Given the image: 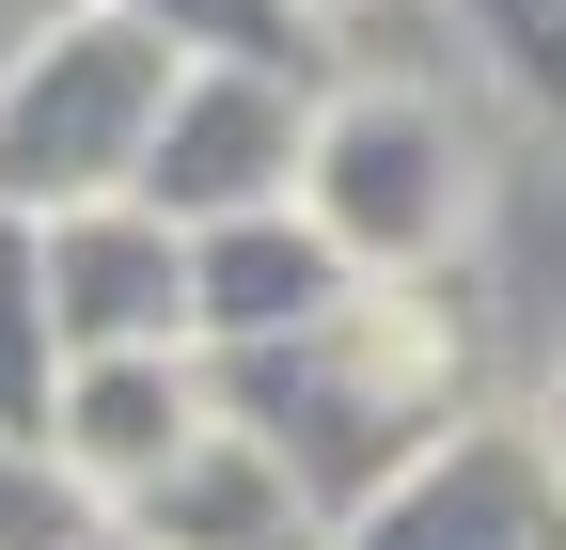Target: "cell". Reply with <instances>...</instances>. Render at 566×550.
I'll list each match as a JSON object with an SVG mask.
<instances>
[{"mask_svg":"<svg viewBox=\"0 0 566 550\" xmlns=\"http://www.w3.org/2000/svg\"><path fill=\"white\" fill-rule=\"evenodd\" d=\"M221 378V425H252L300 504L346 535L378 488H409L472 409H488V299L457 284H363L346 315H315L300 347H252V362H205Z\"/></svg>","mask_w":566,"mask_h":550,"instance_id":"6da1fadb","label":"cell"},{"mask_svg":"<svg viewBox=\"0 0 566 550\" xmlns=\"http://www.w3.org/2000/svg\"><path fill=\"white\" fill-rule=\"evenodd\" d=\"M300 221L363 267V284H457L488 236V142L441 80H394V63H346L315 95V173Z\"/></svg>","mask_w":566,"mask_h":550,"instance_id":"7a4b0ae2","label":"cell"},{"mask_svg":"<svg viewBox=\"0 0 566 550\" xmlns=\"http://www.w3.org/2000/svg\"><path fill=\"white\" fill-rule=\"evenodd\" d=\"M174 80L189 63L142 32V17H63L17 80H0V221H80V204H126L142 158L174 126Z\"/></svg>","mask_w":566,"mask_h":550,"instance_id":"3957f363","label":"cell"},{"mask_svg":"<svg viewBox=\"0 0 566 550\" xmlns=\"http://www.w3.org/2000/svg\"><path fill=\"white\" fill-rule=\"evenodd\" d=\"M315 95H331V80L189 63V80H174V126H158V158H142V204H158V221H189V236L300 204V173H315Z\"/></svg>","mask_w":566,"mask_h":550,"instance_id":"277c9868","label":"cell"},{"mask_svg":"<svg viewBox=\"0 0 566 550\" xmlns=\"http://www.w3.org/2000/svg\"><path fill=\"white\" fill-rule=\"evenodd\" d=\"M331 550H566V472L535 441V409H472V425L424 456L409 488H378Z\"/></svg>","mask_w":566,"mask_h":550,"instance_id":"5b68a950","label":"cell"},{"mask_svg":"<svg viewBox=\"0 0 566 550\" xmlns=\"http://www.w3.org/2000/svg\"><path fill=\"white\" fill-rule=\"evenodd\" d=\"M48 236V315H63V362H126V347H189V221L158 204H80V221H32Z\"/></svg>","mask_w":566,"mask_h":550,"instance_id":"8992f818","label":"cell"},{"mask_svg":"<svg viewBox=\"0 0 566 550\" xmlns=\"http://www.w3.org/2000/svg\"><path fill=\"white\" fill-rule=\"evenodd\" d=\"M221 425V378H205V347H126V362H63V409H48V456L80 472V488L126 519L158 472Z\"/></svg>","mask_w":566,"mask_h":550,"instance_id":"52a82bcc","label":"cell"},{"mask_svg":"<svg viewBox=\"0 0 566 550\" xmlns=\"http://www.w3.org/2000/svg\"><path fill=\"white\" fill-rule=\"evenodd\" d=\"M363 299V267H346L300 204H268V221H221V236H189V347L205 362H252V347H300L315 315Z\"/></svg>","mask_w":566,"mask_h":550,"instance_id":"ba28073f","label":"cell"},{"mask_svg":"<svg viewBox=\"0 0 566 550\" xmlns=\"http://www.w3.org/2000/svg\"><path fill=\"white\" fill-rule=\"evenodd\" d=\"M111 535H126V550H331V519L300 504V472H283L252 425H205Z\"/></svg>","mask_w":566,"mask_h":550,"instance_id":"9c48e42d","label":"cell"},{"mask_svg":"<svg viewBox=\"0 0 566 550\" xmlns=\"http://www.w3.org/2000/svg\"><path fill=\"white\" fill-rule=\"evenodd\" d=\"M111 17H142L174 63H252V80H346V32L315 17V0H111Z\"/></svg>","mask_w":566,"mask_h":550,"instance_id":"30bf717a","label":"cell"},{"mask_svg":"<svg viewBox=\"0 0 566 550\" xmlns=\"http://www.w3.org/2000/svg\"><path fill=\"white\" fill-rule=\"evenodd\" d=\"M63 409V315H48V236L0 221V441H48Z\"/></svg>","mask_w":566,"mask_h":550,"instance_id":"8fae6325","label":"cell"},{"mask_svg":"<svg viewBox=\"0 0 566 550\" xmlns=\"http://www.w3.org/2000/svg\"><path fill=\"white\" fill-rule=\"evenodd\" d=\"M441 32L488 63V95H520L566 126V0H441Z\"/></svg>","mask_w":566,"mask_h":550,"instance_id":"7c38bea8","label":"cell"},{"mask_svg":"<svg viewBox=\"0 0 566 550\" xmlns=\"http://www.w3.org/2000/svg\"><path fill=\"white\" fill-rule=\"evenodd\" d=\"M111 535V504L63 472L48 441H0V550H95Z\"/></svg>","mask_w":566,"mask_h":550,"instance_id":"4fadbf2b","label":"cell"},{"mask_svg":"<svg viewBox=\"0 0 566 550\" xmlns=\"http://www.w3.org/2000/svg\"><path fill=\"white\" fill-rule=\"evenodd\" d=\"M63 17H95V0H0V80H17V63H32Z\"/></svg>","mask_w":566,"mask_h":550,"instance_id":"5bb4252c","label":"cell"},{"mask_svg":"<svg viewBox=\"0 0 566 550\" xmlns=\"http://www.w3.org/2000/svg\"><path fill=\"white\" fill-rule=\"evenodd\" d=\"M535 441H551V472H566V330H551V378H535Z\"/></svg>","mask_w":566,"mask_h":550,"instance_id":"9a60e30c","label":"cell"},{"mask_svg":"<svg viewBox=\"0 0 566 550\" xmlns=\"http://www.w3.org/2000/svg\"><path fill=\"white\" fill-rule=\"evenodd\" d=\"M315 17H331V32H346V17H378V0H315Z\"/></svg>","mask_w":566,"mask_h":550,"instance_id":"2e32d148","label":"cell"},{"mask_svg":"<svg viewBox=\"0 0 566 550\" xmlns=\"http://www.w3.org/2000/svg\"><path fill=\"white\" fill-rule=\"evenodd\" d=\"M95 550H126V535H95Z\"/></svg>","mask_w":566,"mask_h":550,"instance_id":"e0dca14e","label":"cell"}]
</instances>
